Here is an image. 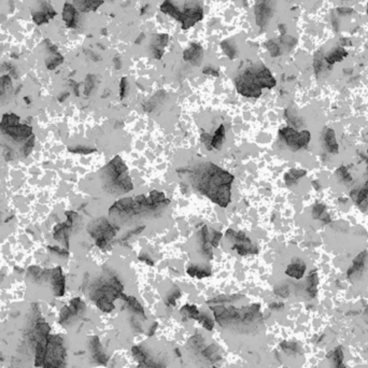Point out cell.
I'll list each match as a JSON object with an SVG mask.
<instances>
[{
  "instance_id": "6da1fadb",
  "label": "cell",
  "mask_w": 368,
  "mask_h": 368,
  "mask_svg": "<svg viewBox=\"0 0 368 368\" xmlns=\"http://www.w3.org/2000/svg\"><path fill=\"white\" fill-rule=\"evenodd\" d=\"M193 187L200 194L206 195L219 206L225 208L230 203L231 183L235 177L222 169L221 167L209 163H199L193 168L184 170Z\"/></svg>"
},
{
  "instance_id": "7a4b0ae2",
  "label": "cell",
  "mask_w": 368,
  "mask_h": 368,
  "mask_svg": "<svg viewBox=\"0 0 368 368\" xmlns=\"http://www.w3.org/2000/svg\"><path fill=\"white\" fill-rule=\"evenodd\" d=\"M170 204V200L163 192L152 191L148 196L126 197L109 209V216L114 221L128 222L143 218L156 217Z\"/></svg>"
},
{
  "instance_id": "3957f363",
  "label": "cell",
  "mask_w": 368,
  "mask_h": 368,
  "mask_svg": "<svg viewBox=\"0 0 368 368\" xmlns=\"http://www.w3.org/2000/svg\"><path fill=\"white\" fill-rule=\"evenodd\" d=\"M276 83L270 70L264 65L249 67L235 79L238 93L249 98H259L263 88H273Z\"/></svg>"
},
{
  "instance_id": "277c9868",
  "label": "cell",
  "mask_w": 368,
  "mask_h": 368,
  "mask_svg": "<svg viewBox=\"0 0 368 368\" xmlns=\"http://www.w3.org/2000/svg\"><path fill=\"white\" fill-rule=\"evenodd\" d=\"M100 180L105 191L113 195L125 194L133 188L127 167L120 156H115L100 171Z\"/></svg>"
},
{
  "instance_id": "5b68a950",
  "label": "cell",
  "mask_w": 368,
  "mask_h": 368,
  "mask_svg": "<svg viewBox=\"0 0 368 368\" xmlns=\"http://www.w3.org/2000/svg\"><path fill=\"white\" fill-rule=\"evenodd\" d=\"M122 291L123 284L120 279L113 274H109L107 277L98 279V281L93 284L91 297L100 310L110 312L114 309L113 300L122 296Z\"/></svg>"
},
{
  "instance_id": "8992f818",
  "label": "cell",
  "mask_w": 368,
  "mask_h": 368,
  "mask_svg": "<svg viewBox=\"0 0 368 368\" xmlns=\"http://www.w3.org/2000/svg\"><path fill=\"white\" fill-rule=\"evenodd\" d=\"M0 132L14 142L25 141L32 137V127L21 124L16 114H5L0 122Z\"/></svg>"
},
{
  "instance_id": "52a82bcc",
  "label": "cell",
  "mask_w": 368,
  "mask_h": 368,
  "mask_svg": "<svg viewBox=\"0 0 368 368\" xmlns=\"http://www.w3.org/2000/svg\"><path fill=\"white\" fill-rule=\"evenodd\" d=\"M118 229L106 219H99L94 221L88 226V233L95 239L96 245L102 250H107L109 245L117 235Z\"/></svg>"
},
{
  "instance_id": "ba28073f",
  "label": "cell",
  "mask_w": 368,
  "mask_h": 368,
  "mask_svg": "<svg viewBox=\"0 0 368 368\" xmlns=\"http://www.w3.org/2000/svg\"><path fill=\"white\" fill-rule=\"evenodd\" d=\"M65 361L66 348L63 338L57 335H50L42 368H64Z\"/></svg>"
},
{
  "instance_id": "9c48e42d",
  "label": "cell",
  "mask_w": 368,
  "mask_h": 368,
  "mask_svg": "<svg viewBox=\"0 0 368 368\" xmlns=\"http://www.w3.org/2000/svg\"><path fill=\"white\" fill-rule=\"evenodd\" d=\"M182 8L183 9L181 10L176 5L172 17L181 22L183 29L189 28L203 18V8L197 2H194V0L186 2Z\"/></svg>"
},
{
  "instance_id": "30bf717a",
  "label": "cell",
  "mask_w": 368,
  "mask_h": 368,
  "mask_svg": "<svg viewBox=\"0 0 368 368\" xmlns=\"http://www.w3.org/2000/svg\"><path fill=\"white\" fill-rule=\"evenodd\" d=\"M279 138L285 146L293 152L307 148L311 139L309 130L297 131L293 127H284L279 130Z\"/></svg>"
},
{
  "instance_id": "8fae6325",
  "label": "cell",
  "mask_w": 368,
  "mask_h": 368,
  "mask_svg": "<svg viewBox=\"0 0 368 368\" xmlns=\"http://www.w3.org/2000/svg\"><path fill=\"white\" fill-rule=\"evenodd\" d=\"M226 241L230 244L234 251H236L239 255H248V254H258L259 249L252 242V240L245 235L242 231H235L233 229H228L225 234Z\"/></svg>"
},
{
  "instance_id": "7c38bea8",
  "label": "cell",
  "mask_w": 368,
  "mask_h": 368,
  "mask_svg": "<svg viewBox=\"0 0 368 368\" xmlns=\"http://www.w3.org/2000/svg\"><path fill=\"white\" fill-rule=\"evenodd\" d=\"M275 2L274 0H256V5L254 8V13L256 18V24L264 29L268 25L269 21L274 14Z\"/></svg>"
},
{
  "instance_id": "4fadbf2b",
  "label": "cell",
  "mask_w": 368,
  "mask_h": 368,
  "mask_svg": "<svg viewBox=\"0 0 368 368\" xmlns=\"http://www.w3.org/2000/svg\"><path fill=\"white\" fill-rule=\"evenodd\" d=\"M66 216H67L66 222L62 223V224H59L57 226H55L53 236L55 240L62 242L65 245H68L70 233L72 230L73 223L78 218V214L73 212V211H69V212H66Z\"/></svg>"
},
{
  "instance_id": "5bb4252c",
  "label": "cell",
  "mask_w": 368,
  "mask_h": 368,
  "mask_svg": "<svg viewBox=\"0 0 368 368\" xmlns=\"http://www.w3.org/2000/svg\"><path fill=\"white\" fill-rule=\"evenodd\" d=\"M85 309V305L80 298H73L68 306H65L60 314V323L63 325L69 324V323L81 315V312Z\"/></svg>"
},
{
  "instance_id": "9a60e30c",
  "label": "cell",
  "mask_w": 368,
  "mask_h": 368,
  "mask_svg": "<svg viewBox=\"0 0 368 368\" xmlns=\"http://www.w3.org/2000/svg\"><path fill=\"white\" fill-rule=\"evenodd\" d=\"M202 142L205 144V147L211 151V150H221L223 143L225 141V127L224 125H220V127L216 130L215 135L211 136L207 132H203L202 136H200Z\"/></svg>"
},
{
  "instance_id": "2e32d148",
  "label": "cell",
  "mask_w": 368,
  "mask_h": 368,
  "mask_svg": "<svg viewBox=\"0 0 368 368\" xmlns=\"http://www.w3.org/2000/svg\"><path fill=\"white\" fill-rule=\"evenodd\" d=\"M367 261H368V254L366 251L361 252L358 256H356L347 273L348 279H350V280L353 282L360 280L366 268Z\"/></svg>"
},
{
  "instance_id": "e0dca14e",
  "label": "cell",
  "mask_w": 368,
  "mask_h": 368,
  "mask_svg": "<svg viewBox=\"0 0 368 368\" xmlns=\"http://www.w3.org/2000/svg\"><path fill=\"white\" fill-rule=\"evenodd\" d=\"M55 296L61 297L65 294V277L61 267L49 270L48 280Z\"/></svg>"
},
{
  "instance_id": "ac0fdd59",
  "label": "cell",
  "mask_w": 368,
  "mask_h": 368,
  "mask_svg": "<svg viewBox=\"0 0 368 368\" xmlns=\"http://www.w3.org/2000/svg\"><path fill=\"white\" fill-rule=\"evenodd\" d=\"M38 8H39L38 10L33 11L31 13L32 20L37 25L48 24L50 20H52L55 15H56V12L54 11L53 7L50 6L47 2H44V0H40Z\"/></svg>"
},
{
  "instance_id": "d6986e66",
  "label": "cell",
  "mask_w": 368,
  "mask_h": 368,
  "mask_svg": "<svg viewBox=\"0 0 368 368\" xmlns=\"http://www.w3.org/2000/svg\"><path fill=\"white\" fill-rule=\"evenodd\" d=\"M197 247H198V252L205 260L207 261L211 260V258H212V244H211L210 231L207 226H204L198 233Z\"/></svg>"
},
{
  "instance_id": "ffe728a7",
  "label": "cell",
  "mask_w": 368,
  "mask_h": 368,
  "mask_svg": "<svg viewBox=\"0 0 368 368\" xmlns=\"http://www.w3.org/2000/svg\"><path fill=\"white\" fill-rule=\"evenodd\" d=\"M204 51L200 44L193 43L183 52V60L194 66H199L203 62Z\"/></svg>"
},
{
  "instance_id": "44dd1931",
  "label": "cell",
  "mask_w": 368,
  "mask_h": 368,
  "mask_svg": "<svg viewBox=\"0 0 368 368\" xmlns=\"http://www.w3.org/2000/svg\"><path fill=\"white\" fill-rule=\"evenodd\" d=\"M78 16L79 14H78L76 8L69 3H66L63 9V20L66 23V26L69 28L76 27L78 18H79Z\"/></svg>"
},
{
  "instance_id": "7402d4cb",
  "label": "cell",
  "mask_w": 368,
  "mask_h": 368,
  "mask_svg": "<svg viewBox=\"0 0 368 368\" xmlns=\"http://www.w3.org/2000/svg\"><path fill=\"white\" fill-rule=\"evenodd\" d=\"M306 269H307L306 264L303 261L297 260L296 262H292L291 264H289L286 267L285 274L288 277L296 279V280H300V279L304 277V275L306 273Z\"/></svg>"
},
{
  "instance_id": "603a6c76",
  "label": "cell",
  "mask_w": 368,
  "mask_h": 368,
  "mask_svg": "<svg viewBox=\"0 0 368 368\" xmlns=\"http://www.w3.org/2000/svg\"><path fill=\"white\" fill-rule=\"evenodd\" d=\"M347 56H348V52L344 50V48L337 47V48H333L332 50H330L324 55V60L330 66H333L336 63L343 61V59H345Z\"/></svg>"
},
{
  "instance_id": "cb8c5ba5",
  "label": "cell",
  "mask_w": 368,
  "mask_h": 368,
  "mask_svg": "<svg viewBox=\"0 0 368 368\" xmlns=\"http://www.w3.org/2000/svg\"><path fill=\"white\" fill-rule=\"evenodd\" d=\"M104 4V0H73V6L80 12H90L97 10Z\"/></svg>"
},
{
  "instance_id": "d4e9b609",
  "label": "cell",
  "mask_w": 368,
  "mask_h": 368,
  "mask_svg": "<svg viewBox=\"0 0 368 368\" xmlns=\"http://www.w3.org/2000/svg\"><path fill=\"white\" fill-rule=\"evenodd\" d=\"M167 43H168V35H165V33H161V35H159L153 41L152 52L156 60L162 59L164 54V49L167 46Z\"/></svg>"
},
{
  "instance_id": "484cf974",
  "label": "cell",
  "mask_w": 368,
  "mask_h": 368,
  "mask_svg": "<svg viewBox=\"0 0 368 368\" xmlns=\"http://www.w3.org/2000/svg\"><path fill=\"white\" fill-rule=\"evenodd\" d=\"M324 147L326 149L327 152L332 153V154H337L339 147H338V142L336 139V133L332 128H327L324 132Z\"/></svg>"
},
{
  "instance_id": "4316f807",
  "label": "cell",
  "mask_w": 368,
  "mask_h": 368,
  "mask_svg": "<svg viewBox=\"0 0 368 368\" xmlns=\"http://www.w3.org/2000/svg\"><path fill=\"white\" fill-rule=\"evenodd\" d=\"M330 368H345L343 364V350L342 347H337L327 354Z\"/></svg>"
},
{
  "instance_id": "83f0119b",
  "label": "cell",
  "mask_w": 368,
  "mask_h": 368,
  "mask_svg": "<svg viewBox=\"0 0 368 368\" xmlns=\"http://www.w3.org/2000/svg\"><path fill=\"white\" fill-rule=\"evenodd\" d=\"M318 283H319L318 274L316 272H312L308 276L307 280H306V284H305V291L310 298L316 297L317 292H318Z\"/></svg>"
},
{
  "instance_id": "f1b7e54d",
  "label": "cell",
  "mask_w": 368,
  "mask_h": 368,
  "mask_svg": "<svg viewBox=\"0 0 368 368\" xmlns=\"http://www.w3.org/2000/svg\"><path fill=\"white\" fill-rule=\"evenodd\" d=\"M90 347H91V351H92L94 360L99 362V363H106L107 359H106L105 354L102 351V347H100L98 337L95 336V337L92 338L91 343H90Z\"/></svg>"
},
{
  "instance_id": "f546056e",
  "label": "cell",
  "mask_w": 368,
  "mask_h": 368,
  "mask_svg": "<svg viewBox=\"0 0 368 368\" xmlns=\"http://www.w3.org/2000/svg\"><path fill=\"white\" fill-rule=\"evenodd\" d=\"M306 170L303 169H291L284 175V181L286 185L296 184L304 176H306Z\"/></svg>"
},
{
  "instance_id": "4dcf8cb0",
  "label": "cell",
  "mask_w": 368,
  "mask_h": 368,
  "mask_svg": "<svg viewBox=\"0 0 368 368\" xmlns=\"http://www.w3.org/2000/svg\"><path fill=\"white\" fill-rule=\"evenodd\" d=\"M333 66H330L325 60L323 54L321 52L317 53L315 56V61H314V68H315V72L317 75H320L322 72L326 71L327 69H332Z\"/></svg>"
},
{
  "instance_id": "1f68e13d",
  "label": "cell",
  "mask_w": 368,
  "mask_h": 368,
  "mask_svg": "<svg viewBox=\"0 0 368 368\" xmlns=\"http://www.w3.org/2000/svg\"><path fill=\"white\" fill-rule=\"evenodd\" d=\"M187 274L191 277H196L198 279H203L206 277H209L211 275L210 269L208 267L205 266H199V265H192L187 268Z\"/></svg>"
},
{
  "instance_id": "d6a6232c",
  "label": "cell",
  "mask_w": 368,
  "mask_h": 368,
  "mask_svg": "<svg viewBox=\"0 0 368 368\" xmlns=\"http://www.w3.org/2000/svg\"><path fill=\"white\" fill-rule=\"evenodd\" d=\"M11 91H12V81L9 75L0 76V100L9 97Z\"/></svg>"
},
{
  "instance_id": "836d02e7",
  "label": "cell",
  "mask_w": 368,
  "mask_h": 368,
  "mask_svg": "<svg viewBox=\"0 0 368 368\" xmlns=\"http://www.w3.org/2000/svg\"><path fill=\"white\" fill-rule=\"evenodd\" d=\"M49 53L51 56H49L47 59L46 65H47V68L49 70H53L64 62V59L60 54V52H49Z\"/></svg>"
},
{
  "instance_id": "e575fe53",
  "label": "cell",
  "mask_w": 368,
  "mask_h": 368,
  "mask_svg": "<svg viewBox=\"0 0 368 368\" xmlns=\"http://www.w3.org/2000/svg\"><path fill=\"white\" fill-rule=\"evenodd\" d=\"M121 297L125 300V302H126L127 305H128V307H129L133 312H136V314L142 315V316L144 315L142 306L139 304V302H138V300H137L135 297H132V296H126V295H124V294H122Z\"/></svg>"
},
{
  "instance_id": "d590c367",
  "label": "cell",
  "mask_w": 368,
  "mask_h": 368,
  "mask_svg": "<svg viewBox=\"0 0 368 368\" xmlns=\"http://www.w3.org/2000/svg\"><path fill=\"white\" fill-rule=\"evenodd\" d=\"M221 47H222L223 50H224L225 54L227 55V56H228L230 60H234V59L236 57V55H237V47H236L235 43L229 41V40H226V41H223V42L221 43Z\"/></svg>"
},
{
  "instance_id": "8d00e7d4",
  "label": "cell",
  "mask_w": 368,
  "mask_h": 368,
  "mask_svg": "<svg viewBox=\"0 0 368 368\" xmlns=\"http://www.w3.org/2000/svg\"><path fill=\"white\" fill-rule=\"evenodd\" d=\"M181 315L183 318H188V319H197L199 317V311L195 306H189L186 305L181 309Z\"/></svg>"
},
{
  "instance_id": "74e56055",
  "label": "cell",
  "mask_w": 368,
  "mask_h": 368,
  "mask_svg": "<svg viewBox=\"0 0 368 368\" xmlns=\"http://www.w3.org/2000/svg\"><path fill=\"white\" fill-rule=\"evenodd\" d=\"M281 348L286 354L297 355L300 353V347L296 342H282Z\"/></svg>"
},
{
  "instance_id": "f35d334b",
  "label": "cell",
  "mask_w": 368,
  "mask_h": 368,
  "mask_svg": "<svg viewBox=\"0 0 368 368\" xmlns=\"http://www.w3.org/2000/svg\"><path fill=\"white\" fill-rule=\"evenodd\" d=\"M266 48L267 50L269 51L270 55L273 57H277V56H280V55L282 54L281 52V48L280 46L277 42H275L274 40H270L266 43Z\"/></svg>"
},
{
  "instance_id": "ab89813d",
  "label": "cell",
  "mask_w": 368,
  "mask_h": 368,
  "mask_svg": "<svg viewBox=\"0 0 368 368\" xmlns=\"http://www.w3.org/2000/svg\"><path fill=\"white\" fill-rule=\"evenodd\" d=\"M336 175H337V177L339 178V179H340L342 182H344V183H349V182L352 181V176H351L350 172L348 171L347 167L341 166L340 168H338V169L336 170Z\"/></svg>"
},
{
  "instance_id": "60d3db41",
  "label": "cell",
  "mask_w": 368,
  "mask_h": 368,
  "mask_svg": "<svg viewBox=\"0 0 368 368\" xmlns=\"http://www.w3.org/2000/svg\"><path fill=\"white\" fill-rule=\"evenodd\" d=\"M325 206L322 204H318L312 209V218L315 220H322L323 218L325 217L326 211H325Z\"/></svg>"
},
{
  "instance_id": "b9f144b4",
  "label": "cell",
  "mask_w": 368,
  "mask_h": 368,
  "mask_svg": "<svg viewBox=\"0 0 368 368\" xmlns=\"http://www.w3.org/2000/svg\"><path fill=\"white\" fill-rule=\"evenodd\" d=\"M96 86V78L95 75H87L86 81H85V88H84V94L85 95H91L94 91Z\"/></svg>"
},
{
  "instance_id": "7bdbcfd3",
  "label": "cell",
  "mask_w": 368,
  "mask_h": 368,
  "mask_svg": "<svg viewBox=\"0 0 368 368\" xmlns=\"http://www.w3.org/2000/svg\"><path fill=\"white\" fill-rule=\"evenodd\" d=\"M285 118L287 120V122L289 123V124L293 125L294 127H298L300 124V118L298 115H296L294 112H292V111L289 110H286L285 111Z\"/></svg>"
},
{
  "instance_id": "ee69618b",
  "label": "cell",
  "mask_w": 368,
  "mask_h": 368,
  "mask_svg": "<svg viewBox=\"0 0 368 368\" xmlns=\"http://www.w3.org/2000/svg\"><path fill=\"white\" fill-rule=\"evenodd\" d=\"M197 319L199 320L200 324H202L205 328H207V330H209V331H211V330L214 328V321L211 320L208 316H206V315H199V317H198Z\"/></svg>"
},
{
  "instance_id": "f6af8a7d",
  "label": "cell",
  "mask_w": 368,
  "mask_h": 368,
  "mask_svg": "<svg viewBox=\"0 0 368 368\" xmlns=\"http://www.w3.org/2000/svg\"><path fill=\"white\" fill-rule=\"evenodd\" d=\"M275 293L279 296L281 297H287L289 295V287L287 284H281V285H278L276 288H275Z\"/></svg>"
},
{
  "instance_id": "bcb514c9",
  "label": "cell",
  "mask_w": 368,
  "mask_h": 368,
  "mask_svg": "<svg viewBox=\"0 0 368 368\" xmlns=\"http://www.w3.org/2000/svg\"><path fill=\"white\" fill-rule=\"evenodd\" d=\"M128 92V81L127 78H123L121 80V84H120V96L121 99H124V97L126 96Z\"/></svg>"
},
{
  "instance_id": "7dc6e473",
  "label": "cell",
  "mask_w": 368,
  "mask_h": 368,
  "mask_svg": "<svg viewBox=\"0 0 368 368\" xmlns=\"http://www.w3.org/2000/svg\"><path fill=\"white\" fill-rule=\"evenodd\" d=\"M222 238V234L212 229L210 230V239H211V244H212V247H218V244L220 242Z\"/></svg>"
},
{
  "instance_id": "c3c4849f",
  "label": "cell",
  "mask_w": 368,
  "mask_h": 368,
  "mask_svg": "<svg viewBox=\"0 0 368 368\" xmlns=\"http://www.w3.org/2000/svg\"><path fill=\"white\" fill-rule=\"evenodd\" d=\"M181 295L180 291H178V289H176V291H172L170 293V295L167 297V304H169L170 306H173L176 305V299L179 297Z\"/></svg>"
},
{
  "instance_id": "681fc988",
  "label": "cell",
  "mask_w": 368,
  "mask_h": 368,
  "mask_svg": "<svg viewBox=\"0 0 368 368\" xmlns=\"http://www.w3.org/2000/svg\"><path fill=\"white\" fill-rule=\"evenodd\" d=\"M71 152H75V153H83V154H88L95 152V149H91V148H86V147H76L74 149H70Z\"/></svg>"
},
{
  "instance_id": "f907efd6",
  "label": "cell",
  "mask_w": 368,
  "mask_h": 368,
  "mask_svg": "<svg viewBox=\"0 0 368 368\" xmlns=\"http://www.w3.org/2000/svg\"><path fill=\"white\" fill-rule=\"evenodd\" d=\"M337 12L340 14V15H350V14H353V9L351 8H348V7H339L337 9Z\"/></svg>"
},
{
  "instance_id": "816d5d0a",
  "label": "cell",
  "mask_w": 368,
  "mask_h": 368,
  "mask_svg": "<svg viewBox=\"0 0 368 368\" xmlns=\"http://www.w3.org/2000/svg\"><path fill=\"white\" fill-rule=\"evenodd\" d=\"M139 260H140L141 262L147 263L148 265H153V264H154V263H153V260L150 258L149 255H147V254H140V255H139Z\"/></svg>"
},
{
  "instance_id": "f5cc1de1",
  "label": "cell",
  "mask_w": 368,
  "mask_h": 368,
  "mask_svg": "<svg viewBox=\"0 0 368 368\" xmlns=\"http://www.w3.org/2000/svg\"><path fill=\"white\" fill-rule=\"evenodd\" d=\"M203 72L206 73V74H211V75H214V76H218V75H219V71L215 70L214 68H210V67H206V68L203 70Z\"/></svg>"
},
{
  "instance_id": "db71d44e",
  "label": "cell",
  "mask_w": 368,
  "mask_h": 368,
  "mask_svg": "<svg viewBox=\"0 0 368 368\" xmlns=\"http://www.w3.org/2000/svg\"><path fill=\"white\" fill-rule=\"evenodd\" d=\"M113 62H114L115 69H121L122 68V61L120 60V57H114Z\"/></svg>"
},
{
  "instance_id": "11a10c76",
  "label": "cell",
  "mask_w": 368,
  "mask_h": 368,
  "mask_svg": "<svg viewBox=\"0 0 368 368\" xmlns=\"http://www.w3.org/2000/svg\"><path fill=\"white\" fill-rule=\"evenodd\" d=\"M283 307V304H281V303H274V304H272L270 305V308L272 309H278V308H282Z\"/></svg>"
},
{
  "instance_id": "9f6ffc18",
  "label": "cell",
  "mask_w": 368,
  "mask_h": 368,
  "mask_svg": "<svg viewBox=\"0 0 368 368\" xmlns=\"http://www.w3.org/2000/svg\"><path fill=\"white\" fill-rule=\"evenodd\" d=\"M364 316H365V319L367 320V323H368V307L366 308V310H365V314H364Z\"/></svg>"
},
{
  "instance_id": "6f0895ef",
  "label": "cell",
  "mask_w": 368,
  "mask_h": 368,
  "mask_svg": "<svg viewBox=\"0 0 368 368\" xmlns=\"http://www.w3.org/2000/svg\"><path fill=\"white\" fill-rule=\"evenodd\" d=\"M364 188H365V189H366V191L368 192V181H367V182H366V184L364 185Z\"/></svg>"
},
{
  "instance_id": "680465c9",
  "label": "cell",
  "mask_w": 368,
  "mask_h": 368,
  "mask_svg": "<svg viewBox=\"0 0 368 368\" xmlns=\"http://www.w3.org/2000/svg\"><path fill=\"white\" fill-rule=\"evenodd\" d=\"M367 15H368V4H367Z\"/></svg>"
},
{
  "instance_id": "91938a15",
  "label": "cell",
  "mask_w": 368,
  "mask_h": 368,
  "mask_svg": "<svg viewBox=\"0 0 368 368\" xmlns=\"http://www.w3.org/2000/svg\"><path fill=\"white\" fill-rule=\"evenodd\" d=\"M0 216H2V214H0Z\"/></svg>"
}]
</instances>
